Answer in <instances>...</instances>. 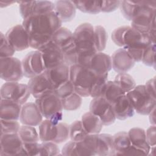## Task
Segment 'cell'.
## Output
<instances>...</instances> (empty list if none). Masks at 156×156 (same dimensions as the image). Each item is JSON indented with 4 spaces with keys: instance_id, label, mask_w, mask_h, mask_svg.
Returning <instances> with one entry per match:
<instances>
[{
    "instance_id": "cell-41",
    "label": "cell",
    "mask_w": 156,
    "mask_h": 156,
    "mask_svg": "<svg viewBox=\"0 0 156 156\" xmlns=\"http://www.w3.org/2000/svg\"><path fill=\"white\" fill-rule=\"evenodd\" d=\"M20 127L18 121L1 119V135L18 133Z\"/></svg>"
},
{
    "instance_id": "cell-6",
    "label": "cell",
    "mask_w": 156,
    "mask_h": 156,
    "mask_svg": "<svg viewBox=\"0 0 156 156\" xmlns=\"http://www.w3.org/2000/svg\"><path fill=\"white\" fill-rule=\"evenodd\" d=\"M62 50L64 63L69 66L77 64V54L73 38V33L68 28L61 27L52 36L51 40Z\"/></svg>"
},
{
    "instance_id": "cell-17",
    "label": "cell",
    "mask_w": 156,
    "mask_h": 156,
    "mask_svg": "<svg viewBox=\"0 0 156 156\" xmlns=\"http://www.w3.org/2000/svg\"><path fill=\"white\" fill-rule=\"evenodd\" d=\"M5 36L16 51L26 50L30 47L29 35L23 24H17L10 27Z\"/></svg>"
},
{
    "instance_id": "cell-27",
    "label": "cell",
    "mask_w": 156,
    "mask_h": 156,
    "mask_svg": "<svg viewBox=\"0 0 156 156\" xmlns=\"http://www.w3.org/2000/svg\"><path fill=\"white\" fill-rule=\"evenodd\" d=\"M54 3V12L62 22L72 21L75 17L76 7L71 1H57Z\"/></svg>"
},
{
    "instance_id": "cell-36",
    "label": "cell",
    "mask_w": 156,
    "mask_h": 156,
    "mask_svg": "<svg viewBox=\"0 0 156 156\" xmlns=\"http://www.w3.org/2000/svg\"><path fill=\"white\" fill-rule=\"evenodd\" d=\"M117 83L125 93L132 90L136 87V82L132 76L127 73H118L113 80Z\"/></svg>"
},
{
    "instance_id": "cell-1",
    "label": "cell",
    "mask_w": 156,
    "mask_h": 156,
    "mask_svg": "<svg viewBox=\"0 0 156 156\" xmlns=\"http://www.w3.org/2000/svg\"><path fill=\"white\" fill-rule=\"evenodd\" d=\"M121 12L130 26L155 41L156 1H121Z\"/></svg>"
},
{
    "instance_id": "cell-21",
    "label": "cell",
    "mask_w": 156,
    "mask_h": 156,
    "mask_svg": "<svg viewBox=\"0 0 156 156\" xmlns=\"http://www.w3.org/2000/svg\"><path fill=\"white\" fill-rule=\"evenodd\" d=\"M54 91L69 80V66L62 64L44 73Z\"/></svg>"
},
{
    "instance_id": "cell-47",
    "label": "cell",
    "mask_w": 156,
    "mask_h": 156,
    "mask_svg": "<svg viewBox=\"0 0 156 156\" xmlns=\"http://www.w3.org/2000/svg\"><path fill=\"white\" fill-rule=\"evenodd\" d=\"M146 90L149 94L154 99H156L155 96V78L153 77L148 80L144 85Z\"/></svg>"
},
{
    "instance_id": "cell-28",
    "label": "cell",
    "mask_w": 156,
    "mask_h": 156,
    "mask_svg": "<svg viewBox=\"0 0 156 156\" xmlns=\"http://www.w3.org/2000/svg\"><path fill=\"white\" fill-rule=\"evenodd\" d=\"M127 133L132 145L146 151L149 155L151 146L146 140V131L142 128L133 127Z\"/></svg>"
},
{
    "instance_id": "cell-14",
    "label": "cell",
    "mask_w": 156,
    "mask_h": 156,
    "mask_svg": "<svg viewBox=\"0 0 156 156\" xmlns=\"http://www.w3.org/2000/svg\"><path fill=\"white\" fill-rule=\"evenodd\" d=\"M22 62L24 76L31 79L39 76L46 70L41 52L38 50L29 52Z\"/></svg>"
},
{
    "instance_id": "cell-16",
    "label": "cell",
    "mask_w": 156,
    "mask_h": 156,
    "mask_svg": "<svg viewBox=\"0 0 156 156\" xmlns=\"http://www.w3.org/2000/svg\"><path fill=\"white\" fill-rule=\"evenodd\" d=\"M90 112L98 116L104 126H110L116 120L112 105L102 97L93 98L90 104Z\"/></svg>"
},
{
    "instance_id": "cell-19",
    "label": "cell",
    "mask_w": 156,
    "mask_h": 156,
    "mask_svg": "<svg viewBox=\"0 0 156 156\" xmlns=\"http://www.w3.org/2000/svg\"><path fill=\"white\" fill-rule=\"evenodd\" d=\"M38 50L42 54L46 69L65 64L64 56L62 50L52 40Z\"/></svg>"
},
{
    "instance_id": "cell-42",
    "label": "cell",
    "mask_w": 156,
    "mask_h": 156,
    "mask_svg": "<svg viewBox=\"0 0 156 156\" xmlns=\"http://www.w3.org/2000/svg\"><path fill=\"white\" fill-rule=\"evenodd\" d=\"M15 50L9 43L5 35L1 32L0 35V58L13 57Z\"/></svg>"
},
{
    "instance_id": "cell-23",
    "label": "cell",
    "mask_w": 156,
    "mask_h": 156,
    "mask_svg": "<svg viewBox=\"0 0 156 156\" xmlns=\"http://www.w3.org/2000/svg\"><path fill=\"white\" fill-rule=\"evenodd\" d=\"M27 85L30 94L35 99L54 92L53 87L44 73L30 79Z\"/></svg>"
},
{
    "instance_id": "cell-29",
    "label": "cell",
    "mask_w": 156,
    "mask_h": 156,
    "mask_svg": "<svg viewBox=\"0 0 156 156\" xmlns=\"http://www.w3.org/2000/svg\"><path fill=\"white\" fill-rule=\"evenodd\" d=\"M81 121L88 134L99 133L104 126L100 118L90 112H86L82 115Z\"/></svg>"
},
{
    "instance_id": "cell-4",
    "label": "cell",
    "mask_w": 156,
    "mask_h": 156,
    "mask_svg": "<svg viewBox=\"0 0 156 156\" xmlns=\"http://www.w3.org/2000/svg\"><path fill=\"white\" fill-rule=\"evenodd\" d=\"M73 38L77 54V62L80 58L98 52L94 46V26L90 23H84L77 27L73 32Z\"/></svg>"
},
{
    "instance_id": "cell-2",
    "label": "cell",
    "mask_w": 156,
    "mask_h": 156,
    "mask_svg": "<svg viewBox=\"0 0 156 156\" xmlns=\"http://www.w3.org/2000/svg\"><path fill=\"white\" fill-rule=\"evenodd\" d=\"M62 24L54 11L28 17L22 23L29 35L30 47L37 50L51 40Z\"/></svg>"
},
{
    "instance_id": "cell-49",
    "label": "cell",
    "mask_w": 156,
    "mask_h": 156,
    "mask_svg": "<svg viewBox=\"0 0 156 156\" xmlns=\"http://www.w3.org/2000/svg\"><path fill=\"white\" fill-rule=\"evenodd\" d=\"M16 2L15 1H1L0 2V6L1 8H3V7H7V6H9L11 4H13V3H15Z\"/></svg>"
},
{
    "instance_id": "cell-40",
    "label": "cell",
    "mask_w": 156,
    "mask_h": 156,
    "mask_svg": "<svg viewBox=\"0 0 156 156\" xmlns=\"http://www.w3.org/2000/svg\"><path fill=\"white\" fill-rule=\"evenodd\" d=\"M141 62L147 66L155 68V43L149 44L143 51Z\"/></svg>"
},
{
    "instance_id": "cell-45",
    "label": "cell",
    "mask_w": 156,
    "mask_h": 156,
    "mask_svg": "<svg viewBox=\"0 0 156 156\" xmlns=\"http://www.w3.org/2000/svg\"><path fill=\"white\" fill-rule=\"evenodd\" d=\"M121 1H101V12L109 13L119 7Z\"/></svg>"
},
{
    "instance_id": "cell-43",
    "label": "cell",
    "mask_w": 156,
    "mask_h": 156,
    "mask_svg": "<svg viewBox=\"0 0 156 156\" xmlns=\"http://www.w3.org/2000/svg\"><path fill=\"white\" fill-rule=\"evenodd\" d=\"M74 92H75L74 87L70 80H69L66 83L56 89L54 93L60 99H63Z\"/></svg>"
},
{
    "instance_id": "cell-3",
    "label": "cell",
    "mask_w": 156,
    "mask_h": 156,
    "mask_svg": "<svg viewBox=\"0 0 156 156\" xmlns=\"http://www.w3.org/2000/svg\"><path fill=\"white\" fill-rule=\"evenodd\" d=\"M114 43L126 49L135 62L141 61L146 48L155 41L147 34H143L130 26H122L112 33Z\"/></svg>"
},
{
    "instance_id": "cell-25",
    "label": "cell",
    "mask_w": 156,
    "mask_h": 156,
    "mask_svg": "<svg viewBox=\"0 0 156 156\" xmlns=\"http://www.w3.org/2000/svg\"><path fill=\"white\" fill-rule=\"evenodd\" d=\"M0 102L1 119L9 121H18L20 119L21 105L7 99H1Z\"/></svg>"
},
{
    "instance_id": "cell-35",
    "label": "cell",
    "mask_w": 156,
    "mask_h": 156,
    "mask_svg": "<svg viewBox=\"0 0 156 156\" xmlns=\"http://www.w3.org/2000/svg\"><path fill=\"white\" fill-rule=\"evenodd\" d=\"M89 135L80 120L74 121L69 126V138L73 141H83Z\"/></svg>"
},
{
    "instance_id": "cell-10",
    "label": "cell",
    "mask_w": 156,
    "mask_h": 156,
    "mask_svg": "<svg viewBox=\"0 0 156 156\" xmlns=\"http://www.w3.org/2000/svg\"><path fill=\"white\" fill-rule=\"evenodd\" d=\"M77 64L85 67L98 76L108 74L112 68L111 57L102 52L80 58Z\"/></svg>"
},
{
    "instance_id": "cell-38",
    "label": "cell",
    "mask_w": 156,
    "mask_h": 156,
    "mask_svg": "<svg viewBox=\"0 0 156 156\" xmlns=\"http://www.w3.org/2000/svg\"><path fill=\"white\" fill-rule=\"evenodd\" d=\"M57 144L50 141H43L40 143L39 155L57 156L62 155Z\"/></svg>"
},
{
    "instance_id": "cell-12",
    "label": "cell",
    "mask_w": 156,
    "mask_h": 156,
    "mask_svg": "<svg viewBox=\"0 0 156 156\" xmlns=\"http://www.w3.org/2000/svg\"><path fill=\"white\" fill-rule=\"evenodd\" d=\"M30 94L27 84L18 82H6L0 90L1 99L10 100L21 105L26 103Z\"/></svg>"
},
{
    "instance_id": "cell-34",
    "label": "cell",
    "mask_w": 156,
    "mask_h": 156,
    "mask_svg": "<svg viewBox=\"0 0 156 156\" xmlns=\"http://www.w3.org/2000/svg\"><path fill=\"white\" fill-rule=\"evenodd\" d=\"M107 39V33L103 26L100 25L94 26V46L98 52H102L105 49Z\"/></svg>"
},
{
    "instance_id": "cell-33",
    "label": "cell",
    "mask_w": 156,
    "mask_h": 156,
    "mask_svg": "<svg viewBox=\"0 0 156 156\" xmlns=\"http://www.w3.org/2000/svg\"><path fill=\"white\" fill-rule=\"evenodd\" d=\"M18 133L23 143H37L40 140L39 133L34 126L23 125L20 127Z\"/></svg>"
},
{
    "instance_id": "cell-37",
    "label": "cell",
    "mask_w": 156,
    "mask_h": 156,
    "mask_svg": "<svg viewBox=\"0 0 156 156\" xmlns=\"http://www.w3.org/2000/svg\"><path fill=\"white\" fill-rule=\"evenodd\" d=\"M82 98L79 94L74 92L70 95L60 99L63 109L68 111H74L79 109L82 105Z\"/></svg>"
},
{
    "instance_id": "cell-32",
    "label": "cell",
    "mask_w": 156,
    "mask_h": 156,
    "mask_svg": "<svg viewBox=\"0 0 156 156\" xmlns=\"http://www.w3.org/2000/svg\"><path fill=\"white\" fill-rule=\"evenodd\" d=\"M73 2L76 9L83 13L95 15L101 12V1H74Z\"/></svg>"
},
{
    "instance_id": "cell-9",
    "label": "cell",
    "mask_w": 156,
    "mask_h": 156,
    "mask_svg": "<svg viewBox=\"0 0 156 156\" xmlns=\"http://www.w3.org/2000/svg\"><path fill=\"white\" fill-rule=\"evenodd\" d=\"M135 112L148 115L156 107V99L153 98L146 89L144 85H136L127 93Z\"/></svg>"
},
{
    "instance_id": "cell-26",
    "label": "cell",
    "mask_w": 156,
    "mask_h": 156,
    "mask_svg": "<svg viewBox=\"0 0 156 156\" xmlns=\"http://www.w3.org/2000/svg\"><path fill=\"white\" fill-rule=\"evenodd\" d=\"M96 155H115V149L113 141V136L108 133L96 134Z\"/></svg>"
},
{
    "instance_id": "cell-48",
    "label": "cell",
    "mask_w": 156,
    "mask_h": 156,
    "mask_svg": "<svg viewBox=\"0 0 156 156\" xmlns=\"http://www.w3.org/2000/svg\"><path fill=\"white\" fill-rule=\"evenodd\" d=\"M155 108L148 115L149 116V121L151 125L155 126Z\"/></svg>"
},
{
    "instance_id": "cell-15",
    "label": "cell",
    "mask_w": 156,
    "mask_h": 156,
    "mask_svg": "<svg viewBox=\"0 0 156 156\" xmlns=\"http://www.w3.org/2000/svg\"><path fill=\"white\" fill-rule=\"evenodd\" d=\"M17 2L19 4L20 13L23 20L54 10V3L50 1H17Z\"/></svg>"
},
{
    "instance_id": "cell-22",
    "label": "cell",
    "mask_w": 156,
    "mask_h": 156,
    "mask_svg": "<svg viewBox=\"0 0 156 156\" xmlns=\"http://www.w3.org/2000/svg\"><path fill=\"white\" fill-rule=\"evenodd\" d=\"M112 68L118 73H127L135 65V62L124 48H120L115 51L112 55Z\"/></svg>"
},
{
    "instance_id": "cell-18",
    "label": "cell",
    "mask_w": 156,
    "mask_h": 156,
    "mask_svg": "<svg viewBox=\"0 0 156 156\" xmlns=\"http://www.w3.org/2000/svg\"><path fill=\"white\" fill-rule=\"evenodd\" d=\"M23 155V143L18 133L1 135L0 155Z\"/></svg>"
},
{
    "instance_id": "cell-46",
    "label": "cell",
    "mask_w": 156,
    "mask_h": 156,
    "mask_svg": "<svg viewBox=\"0 0 156 156\" xmlns=\"http://www.w3.org/2000/svg\"><path fill=\"white\" fill-rule=\"evenodd\" d=\"M156 128L155 126L151 125L146 132V140L147 143L151 147L155 146L156 144V136H155Z\"/></svg>"
},
{
    "instance_id": "cell-31",
    "label": "cell",
    "mask_w": 156,
    "mask_h": 156,
    "mask_svg": "<svg viewBox=\"0 0 156 156\" xmlns=\"http://www.w3.org/2000/svg\"><path fill=\"white\" fill-rule=\"evenodd\" d=\"M126 93L114 81H107L101 97L104 98L111 105L119 97Z\"/></svg>"
},
{
    "instance_id": "cell-13",
    "label": "cell",
    "mask_w": 156,
    "mask_h": 156,
    "mask_svg": "<svg viewBox=\"0 0 156 156\" xmlns=\"http://www.w3.org/2000/svg\"><path fill=\"white\" fill-rule=\"evenodd\" d=\"M1 78L6 82H18L24 76L22 62L16 57L0 58Z\"/></svg>"
},
{
    "instance_id": "cell-20",
    "label": "cell",
    "mask_w": 156,
    "mask_h": 156,
    "mask_svg": "<svg viewBox=\"0 0 156 156\" xmlns=\"http://www.w3.org/2000/svg\"><path fill=\"white\" fill-rule=\"evenodd\" d=\"M41 115L35 102H26L21 107L20 121L23 125L37 126L43 121Z\"/></svg>"
},
{
    "instance_id": "cell-44",
    "label": "cell",
    "mask_w": 156,
    "mask_h": 156,
    "mask_svg": "<svg viewBox=\"0 0 156 156\" xmlns=\"http://www.w3.org/2000/svg\"><path fill=\"white\" fill-rule=\"evenodd\" d=\"M39 151H40L39 142L23 143V155H39Z\"/></svg>"
},
{
    "instance_id": "cell-39",
    "label": "cell",
    "mask_w": 156,
    "mask_h": 156,
    "mask_svg": "<svg viewBox=\"0 0 156 156\" xmlns=\"http://www.w3.org/2000/svg\"><path fill=\"white\" fill-rule=\"evenodd\" d=\"M108 81V74L97 76L93 88L90 93V97L92 98L101 97Z\"/></svg>"
},
{
    "instance_id": "cell-11",
    "label": "cell",
    "mask_w": 156,
    "mask_h": 156,
    "mask_svg": "<svg viewBox=\"0 0 156 156\" xmlns=\"http://www.w3.org/2000/svg\"><path fill=\"white\" fill-rule=\"evenodd\" d=\"M96 134H89L81 141H70L63 147L62 155H96Z\"/></svg>"
},
{
    "instance_id": "cell-5",
    "label": "cell",
    "mask_w": 156,
    "mask_h": 156,
    "mask_svg": "<svg viewBox=\"0 0 156 156\" xmlns=\"http://www.w3.org/2000/svg\"><path fill=\"white\" fill-rule=\"evenodd\" d=\"M97 76L80 65L75 64L69 66V80L75 92L82 98L90 96Z\"/></svg>"
},
{
    "instance_id": "cell-30",
    "label": "cell",
    "mask_w": 156,
    "mask_h": 156,
    "mask_svg": "<svg viewBox=\"0 0 156 156\" xmlns=\"http://www.w3.org/2000/svg\"><path fill=\"white\" fill-rule=\"evenodd\" d=\"M113 141L115 149V155H124L130 147L132 143L127 132H119L113 135Z\"/></svg>"
},
{
    "instance_id": "cell-24",
    "label": "cell",
    "mask_w": 156,
    "mask_h": 156,
    "mask_svg": "<svg viewBox=\"0 0 156 156\" xmlns=\"http://www.w3.org/2000/svg\"><path fill=\"white\" fill-rule=\"evenodd\" d=\"M112 107L116 119L125 120L134 115L135 110L127 94L119 97L112 104Z\"/></svg>"
},
{
    "instance_id": "cell-8",
    "label": "cell",
    "mask_w": 156,
    "mask_h": 156,
    "mask_svg": "<svg viewBox=\"0 0 156 156\" xmlns=\"http://www.w3.org/2000/svg\"><path fill=\"white\" fill-rule=\"evenodd\" d=\"M41 115L54 124H58L63 117V105L60 98L51 93L35 99Z\"/></svg>"
},
{
    "instance_id": "cell-7",
    "label": "cell",
    "mask_w": 156,
    "mask_h": 156,
    "mask_svg": "<svg viewBox=\"0 0 156 156\" xmlns=\"http://www.w3.org/2000/svg\"><path fill=\"white\" fill-rule=\"evenodd\" d=\"M38 126V133L41 142L50 141L58 144L66 141L69 138V126L65 122L54 124L46 119Z\"/></svg>"
}]
</instances>
